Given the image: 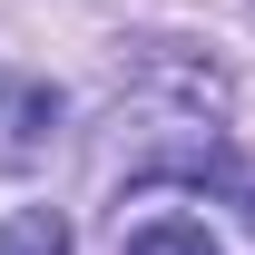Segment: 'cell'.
<instances>
[{"label": "cell", "mask_w": 255, "mask_h": 255, "mask_svg": "<svg viewBox=\"0 0 255 255\" xmlns=\"http://www.w3.org/2000/svg\"><path fill=\"white\" fill-rule=\"evenodd\" d=\"M59 89L49 79H30V69H0V167H39L49 147H59Z\"/></svg>", "instance_id": "1"}, {"label": "cell", "mask_w": 255, "mask_h": 255, "mask_svg": "<svg viewBox=\"0 0 255 255\" xmlns=\"http://www.w3.org/2000/svg\"><path fill=\"white\" fill-rule=\"evenodd\" d=\"M0 255H69V226L49 206H20V216H0Z\"/></svg>", "instance_id": "2"}, {"label": "cell", "mask_w": 255, "mask_h": 255, "mask_svg": "<svg viewBox=\"0 0 255 255\" xmlns=\"http://www.w3.org/2000/svg\"><path fill=\"white\" fill-rule=\"evenodd\" d=\"M128 255H216V236L187 226V216H167V226H147V236H128Z\"/></svg>", "instance_id": "3"}]
</instances>
